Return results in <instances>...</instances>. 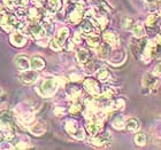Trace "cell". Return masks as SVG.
I'll return each instance as SVG.
<instances>
[{
    "instance_id": "26",
    "label": "cell",
    "mask_w": 161,
    "mask_h": 150,
    "mask_svg": "<svg viewBox=\"0 0 161 150\" xmlns=\"http://www.w3.org/2000/svg\"><path fill=\"white\" fill-rule=\"evenodd\" d=\"M132 32L137 38H141L142 36H144V27L141 23H136L132 25Z\"/></svg>"
},
{
    "instance_id": "16",
    "label": "cell",
    "mask_w": 161,
    "mask_h": 150,
    "mask_svg": "<svg viewBox=\"0 0 161 150\" xmlns=\"http://www.w3.org/2000/svg\"><path fill=\"white\" fill-rule=\"evenodd\" d=\"M104 40L105 43L108 44L109 46H118L119 45V37L118 34H115V32H113V31H106V32H104Z\"/></svg>"
},
{
    "instance_id": "6",
    "label": "cell",
    "mask_w": 161,
    "mask_h": 150,
    "mask_svg": "<svg viewBox=\"0 0 161 150\" xmlns=\"http://www.w3.org/2000/svg\"><path fill=\"white\" fill-rule=\"evenodd\" d=\"M19 79L24 85H30V84H34L38 79V74L37 71L34 70V69H31V70L28 69V70L21 71L20 75H19Z\"/></svg>"
},
{
    "instance_id": "3",
    "label": "cell",
    "mask_w": 161,
    "mask_h": 150,
    "mask_svg": "<svg viewBox=\"0 0 161 150\" xmlns=\"http://www.w3.org/2000/svg\"><path fill=\"white\" fill-rule=\"evenodd\" d=\"M68 36H69L68 28H62V29H60L57 36L51 40V43H50L51 48L53 50H57V52L58 50H61L64 45V41H66V39L68 38Z\"/></svg>"
},
{
    "instance_id": "35",
    "label": "cell",
    "mask_w": 161,
    "mask_h": 150,
    "mask_svg": "<svg viewBox=\"0 0 161 150\" xmlns=\"http://www.w3.org/2000/svg\"><path fill=\"white\" fill-rule=\"evenodd\" d=\"M67 1H69V3H76L77 0H67Z\"/></svg>"
},
{
    "instance_id": "11",
    "label": "cell",
    "mask_w": 161,
    "mask_h": 150,
    "mask_svg": "<svg viewBox=\"0 0 161 150\" xmlns=\"http://www.w3.org/2000/svg\"><path fill=\"white\" fill-rule=\"evenodd\" d=\"M15 65H16L21 71H24V70H28V69H31L30 68V59L27 56V55H23V54H21V55H17L15 57Z\"/></svg>"
},
{
    "instance_id": "20",
    "label": "cell",
    "mask_w": 161,
    "mask_h": 150,
    "mask_svg": "<svg viewBox=\"0 0 161 150\" xmlns=\"http://www.w3.org/2000/svg\"><path fill=\"white\" fill-rule=\"evenodd\" d=\"M80 28H82L83 34H85L87 36V34H94V30H96V24H93V22H92L91 20L86 18V20H84L83 22H82Z\"/></svg>"
},
{
    "instance_id": "22",
    "label": "cell",
    "mask_w": 161,
    "mask_h": 150,
    "mask_svg": "<svg viewBox=\"0 0 161 150\" xmlns=\"http://www.w3.org/2000/svg\"><path fill=\"white\" fill-rule=\"evenodd\" d=\"M124 126L129 132H136L139 128V122L136 118H130L127 123L124 124Z\"/></svg>"
},
{
    "instance_id": "14",
    "label": "cell",
    "mask_w": 161,
    "mask_h": 150,
    "mask_svg": "<svg viewBox=\"0 0 161 150\" xmlns=\"http://www.w3.org/2000/svg\"><path fill=\"white\" fill-rule=\"evenodd\" d=\"M76 59L80 63L82 64H86L91 61V53L85 48H80V49L76 52Z\"/></svg>"
},
{
    "instance_id": "34",
    "label": "cell",
    "mask_w": 161,
    "mask_h": 150,
    "mask_svg": "<svg viewBox=\"0 0 161 150\" xmlns=\"http://www.w3.org/2000/svg\"><path fill=\"white\" fill-rule=\"evenodd\" d=\"M3 99V88H0V102H1Z\"/></svg>"
},
{
    "instance_id": "17",
    "label": "cell",
    "mask_w": 161,
    "mask_h": 150,
    "mask_svg": "<svg viewBox=\"0 0 161 150\" xmlns=\"http://www.w3.org/2000/svg\"><path fill=\"white\" fill-rule=\"evenodd\" d=\"M30 68L36 71L42 70V69L45 68V61L39 55H35V56H32L30 59Z\"/></svg>"
},
{
    "instance_id": "2",
    "label": "cell",
    "mask_w": 161,
    "mask_h": 150,
    "mask_svg": "<svg viewBox=\"0 0 161 150\" xmlns=\"http://www.w3.org/2000/svg\"><path fill=\"white\" fill-rule=\"evenodd\" d=\"M58 87H59V84H58L57 79H54V78H46L40 84L39 88H38V93L44 97H50L55 94Z\"/></svg>"
},
{
    "instance_id": "13",
    "label": "cell",
    "mask_w": 161,
    "mask_h": 150,
    "mask_svg": "<svg viewBox=\"0 0 161 150\" xmlns=\"http://www.w3.org/2000/svg\"><path fill=\"white\" fill-rule=\"evenodd\" d=\"M84 16V6H82V3L77 5V6L75 7L74 10L70 13L69 15V20H70L71 23H78L82 21Z\"/></svg>"
},
{
    "instance_id": "12",
    "label": "cell",
    "mask_w": 161,
    "mask_h": 150,
    "mask_svg": "<svg viewBox=\"0 0 161 150\" xmlns=\"http://www.w3.org/2000/svg\"><path fill=\"white\" fill-rule=\"evenodd\" d=\"M29 132L36 137H40L46 132V125L44 122H34L29 126Z\"/></svg>"
},
{
    "instance_id": "32",
    "label": "cell",
    "mask_w": 161,
    "mask_h": 150,
    "mask_svg": "<svg viewBox=\"0 0 161 150\" xmlns=\"http://www.w3.org/2000/svg\"><path fill=\"white\" fill-rule=\"evenodd\" d=\"M31 1H32V3L36 5L37 7H42L44 5V3H45V0H31Z\"/></svg>"
},
{
    "instance_id": "15",
    "label": "cell",
    "mask_w": 161,
    "mask_h": 150,
    "mask_svg": "<svg viewBox=\"0 0 161 150\" xmlns=\"http://www.w3.org/2000/svg\"><path fill=\"white\" fill-rule=\"evenodd\" d=\"M96 52H97V55L99 59L101 60H106L109 55V52H111V46L108 44H99V46L96 48Z\"/></svg>"
},
{
    "instance_id": "29",
    "label": "cell",
    "mask_w": 161,
    "mask_h": 150,
    "mask_svg": "<svg viewBox=\"0 0 161 150\" xmlns=\"http://www.w3.org/2000/svg\"><path fill=\"white\" fill-rule=\"evenodd\" d=\"M113 126L115 127V128H118V130H121V128H123L124 126V120L122 117H116L114 120H113Z\"/></svg>"
},
{
    "instance_id": "28",
    "label": "cell",
    "mask_w": 161,
    "mask_h": 150,
    "mask_svg": "<svg viewBox=\"0 0 161 150\" xmlns=\"http://www.w3.org/2000/svg\"><path fill=\"white\" fill-rule=\"evenodd\" d=\"M47 1H48V6H50V8L53 10V12L60 9V7H61L60 0H47Z\"/></svg>"
},
{
    "instance_id": "19",
    "label": "cell",
    "mask_w": 161,
    "mask_h": 150,
    "mask_svg": "<svg viewBox=\"0 0 161 150\" xmlns=\"http://www.w3.org/2000/svg\"><path fill=\"white\" fill-rule=\"evenodd\" d=\"M157 84H158V80L151 74H146L144 76V78H143V85H144L145 88L152 90V88H154L157 86Z\"/></svg>"
},
{
    "instance_id": "27",
    "label": "cell",
    "mask_w": 161,
    "mask_h": 150,
    "mask_svg": "<svg viewBox=\"0 0 161 150\" xmlns=\"http://www.w3.org/2000/svg\"><path fill=\"white\" fill-rule=\"evenodd\" d=\"M146 135H145L144 133H138L136 134V137H135V142H136V144H138V146H144L145 143H146Z\"/></svg>"
},
{
    "instance_id": "4",
    "label": "cell",
    "mask_w": 161,
    "mask_h": 150,
    "mask_svg": "<svg viewBox=\"0 0 161 150\" xmlns=\"http://www.w3.org/2000/svg\"><path fill=\"white\" fill-rule=\"evenodd\" d=\"M25 30H27L28 34L30 37L35 38V39H43V38L46 37V30L44 29L43 24L38 23V22H30L25 27Z\"/></svg>"
},
{
    "instance_id": "30",
    "label": "cell",
    "mask_w": 161,
    "mask_h": 150,
    "mask_svg": "<svg viewBox=\"0 0 161 150\" xmlns=\"http://www.w3.org/2000/svg\"><path fill=\"white\" fill-rule=\"evenodd\" d=\"M82 111V104L80 103H74L73 106L70 107V113H74V115H76V113L80 112Z\"/></svg>"
},
{
    "instance_id": "25",
    "label": "cell",
    "mask_w": 161,
    "mask_h": 150,
    "mask_svg": "<svg viewBox=\"0 0 161 150\" xmlns=\"http://www.w3.org/2000/svg\"><path fill=\"white\" fill-rule=\"evenodd\" d=\"M115 95V90L112 88V87H105L104 91L100 93L99 96L103 97V99H112V97Z\"/></svg>"
},
{
    "instance_id": "1",
    "label": "cell",
    "mask_w": 161,
    "mask_h": 150,
    "mask_svg": "<svg viewBox=\"0 0 161 150\" xmlns=\"http://www.w3.org/2000/svg\"><path fill=\"white\" fill-rule=\"evenodd\" d=\"M20 21L12 13L1 12L0 13V25L7 31V32H13V31L20 29Z\"/></svg>"
},
{
    "instance_id": "33",
    "label": "cell",
    "mask_w": 161,
    "mask_h": 150,
    "mask_svg": "<svg viewBox=\"0 0 161 150\" xmlns=\"http://www.w3.org/2000/svg\"><path fill=\"white\" fill-rule=\"evenodd\" d=\"M3 9H5V5H3V1H1V0H0V13H1V12H3Z\"/></svg>"
},
{
    "instance_id": "7",
    "label": "cell",
    "mask_w": 161,
    "mask_h": 150,
    "mask_svg": "<svg viewBox=\"0 0 161 150\" xmlns=\"http://www.w3.org/2000/svg\"><path fill=\"white\" fill-rule=\"evenodd\" d=\"M112 140H113V137L108 132H106V133H98L92 137L91 143L93 146H97V147H104L106 144L111 143Z\"/></svg>"
},
{
    "instance_id": "8",
    "label": "cell",
    "mask_w": 161,
    "mask_h": 150,
    "mask_svg": "<svg viewBox=\"0 0 161 150\" xmlns=\"http://www.w3.org/2000/svg\"><path fill=\"white\" fill-rule=\"evenodd\" d=\"M83 85L87 93H90L91 95H93L94 97L96 96L98 97L100 95V93H101L100 86H99V84H98L97 80L92 79V78H87V79L84 80Z\"/></svg>"
},
{
    "instance_id": "21",
    "label": "cell",
    "mask_w": 161,
    "mask_h": 150,
    "mask_svg": "<svg viewBox=\"0 0 161 150\" xmlns=\"http://www.w3.org/2000/svg\"><path fill=\"white\" fill-rule=\"evenodd\" d=\"M28 18H29L30 22H38L42 18V12H40V9L37 6L29 8V10H28Z\"/></svg>"
},
{
    "instance_id": "10",
    "label": "cell",
    "mask_w": 161,
    "mask_h": 150,
    "mask_svg": "<svg viewBox=\"0 0 161 150\" xmlns=\"http://www.w3.org/2000/svg\"><path fill=\"white\" fill-rule=\"evenodd\" d=\"M0 123L15 126V113L8 109L1 110L0 111Z\"/></svg>"
},
{
    "instance_id": "37",
    "label": "cell",
    "mask_w": 161,
    "mask_h": 150,
    "mask_svg": "<svg viewBox=\"0 0 161 150\" xmlns=\"http://www.w3.org/2000/svg\"><path fill=\"white\" fill-rule=\"evenodd\" d=\"M0 142H1V137H0Z\"/></svg>"
},
{
    "instance_id": "9",
    "label": "cell",
    "mask_w": 161,
    "mask_h": 150,
    "mask_svg": "<svg viewBox=\"0 0 161 150\" xmlns=\"http://www.w3.org/2000/svg\"><path fill=\"white\" fill-rule=\"evenodd\" d=\"M10 44L13 45V46L15 47H23L25 44H27V36L24 34H22V32H20V31H13L12 32V34H10Z\"/></svg>"
},
{
    "instance_id": "24",
    "label": "cell",
    "mask_w": 161,
    "mask_h": 150,
    "mask_svg": "<svg viewBox=\"0 0 161 150\" xmlns=\"http://www.w3.org/2000/svg\"><path fill=\"white\" fill-rule=\"evenodd\" d=\"M97 78L100 80V81H107V80L111 78V72H109V70L106 69V68H100L97 72Z\"/></svg>"
},
{
    "instance_id": "23",
    "label": "cell",
    "mask_w": 161,
    "mask_h": 150,
    "mask_svg": "<svg viewBox=\"0 0 161 150\" xmlns=\"http://www.w3.org/2000/svg\"><path fill=\"white\" fill-rule=\"evenodd\" d=\"M86 40H87V44H89V46L92 47V48H97V47L99 46V44H100V38L98 37L96 34H87V36H86Z\"/></svg>"
},
{
    "instance_id": "18",
    "label": "cell",
    "mask_w": 161,
    "mask_h": 150,
    "mask_svg": "<svg viewBox=\"0 0 161 150\" xmlns=\"http://www.w3.org/2000/svg\"><path fill=\"white\" fill-rule=\"evenodd\" d=\"M3 5L7 8H21L25 7L29 3V0H3Z\"/></svg>"
},
{
    "instance_id": "5",
    "label": "cell",
    "mask_w": 161,
    "mask_h": 150,
    "mask_svg": "<svg viewBox=\"0 0 161 150\" xmlns=\"http://www.w3.org/2000/svg\"><path fill=\"white\" fill-rule=\"evenodd\" d=\"M66 131L68 133L73 135L74 137L78 139V140H83L85 137V133H84V130L82 127L78 126V124L75 122V120H68L66 123Z\"/></svg>"
},
{
    "instance_id": "31",
    "label": "cell",
    "mask_w": 161,
    "mask_h": 150,
    "mask_svg": "<svg viewBox=\"0 0 161 150\" xmlns=\"http://www.w3.org/2000/svg\"><path fill=\"white\" fill-rule=\"evenodd\" d=\"M73 41H74L75 44H80V41H82V37H80V32H77V34H75Z\"/></svg>"
},
{
    "instance_id": "36",
    "label": "cell",
    "mask_w": 161,
    "mask_h": 150,
    "mask_svg": "<svg viewBox=\"0 0 161 150\" xmlns=\"http://www.w3.org/2000/svg\"><path fill=\"white\" fill-rule=\"evenodd\" d=\"M146 1H148V3H155L157 0H146Z\"/></svg>"
}]
</instances>
